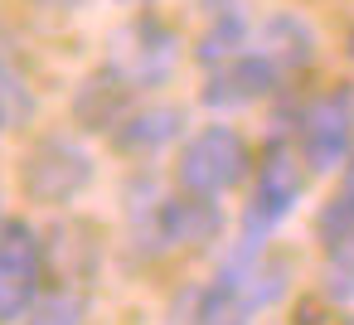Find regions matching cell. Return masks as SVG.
<instances>
[{
  "instance_id": "8",
  "label": "cell",
  "mask_w": 354,
  "mask_h": 325,
  "mask_svg": "<svg viewBox=\"0 0 354 325\" xmlns=\"http://www.w3.org/2000/svg\"><path fill=\"white\" fill-rule=\"evenodd\" d=\"M160 228H165L170 243H209L214 228H218V214H214V204H204V194H194V199H170V204L160 209Z\"/></svg>"
},
{
  "instance_id": "3",
  "label": "cell",
  "mask_w": 354,
  "mask_h": 325,
  "mask_svg": "<svg viewBox=\"0 0 354 325\" xmlns=\"http://www.w3.org/2000/svg\"><path fill=\"white\" fill-rule=\"evenodd\" d=\"M39 238L30 223L0 228V325H15L39 296Z\"/></svg>"
},
{
  "instance_id": "5",
  "label": "cell",
  "mask_w": 354,
  "mask_h": 325,
  "mask_svg": "<svg viewBox=\"0 0 354 325\" xmlns=\"http://www.w3.org/2000/svg\"><path fill=\"white\" fill-rule=\"evenodd\" d=\"M301 194H306V160L291 156L286 146H272L262 180H257V194H252V209H248V238L257 243L262 233H272L301 204Z\"/></svg>"
},
{
  "instance_id": "9",
  "label": "cell",
  "mask_w": 354,
  "mask_h": 325,
  "mask_svg": "<svg viewBox=\"0 0 354 325\" xmlns=\"http://www.w3.org/2000/svg\"><path fill=\"white\" fill-rule=\"evenodd\" d=\"M330 296H335V301H349V296H354V243L335 248V262H330Z\"/></svg>"
},
{
  "instance_id": "12",
  "label": "cell",
  "mask_w": 354,
  "mask_h": 325,
  "mask_svg": "<svg viewBox=\"0 0 354 325\" xmlns=\"http://www.w3.org/2000/svg\"><path fill=\"white\" fill-rule=\"evenodd\" d=\"M0 228H6V223H0Z\"/></svg>"
},
{
  "instance_id": "11",
  "label": "cell",
  "mask_w": 354,
  "mask_h": 325,
  "mask_svg": "<svg viewBox=\"0 0 354 325\" xmlns=\"http://www.w3.org/2000/svg\"><path fill=\"white\" fill-rule=\"evenodd\" d=\"M339 194H349V199H354V160H349V175H344V189H339Z\"/></svg>"
},
{
  "instance_id": "2",
  "label": "cell",
  "mask_w": 354,
  "mask_h": 325,
  "mask_svg": "<svg viewBox=\"0 0 354 325\" xmlns=\"http://www.w3.org/2000/svg\"><path fill=\"white\" fill-rule=\"evenodd\" d=\"M248 175V146L233 127H209L180 151V185L189 194H223Z\"/></svg>"
},
{
  "instance_id": "1",
  "label": "cell",
  "mask_w": 354,
  "mask_h": 325,
  "mask_svg": "<svg viewBox=\"0 0 354 325\" xmlns=\"http://www.w3.org/2000/svg\"><path fill=\"white\" fill-rule=\"evenodd\" d=\"M286 291V267H267V262H233L223 267L209 291L199 296L194 325H252V315L262 306H272Z\"/></svg>"
},
{
  "instance_id": "10",
  "label": "cell",
  "mask_w": 354,
  "mask_h": 325,
  "mask_svg": "<svg viewBox=\"0 0 354 325\" xmlns=\"http://www.w3.org/2000/svg\"><path fill=\"white\" fill-rule=\"evenodd\" d=\"M78 315H83V306L73 296H54L35 310V325H78Z\"/></svg>"
},
{
  "instance_id": "4",
  "label": "cell",
  "mask_w": 354,
  "mask_h": 325,
  "mask_svg": "<svg viewBox=\"0 0 354 325\" xmlns=\"http://www.w3.org/2000/svg\"><path fill=\"white\" fill-rule=\"evenodd\" d=\"M354 141V98L344 88L315 98L301 112V160L310 170H335Z\"/></svg>"
},
{
  "instance_id": "7",
  "label": "cell",
  "mask_w": 354,
  "mask_h": 325,
  "mask_svg": "<svg viewBox=\"0 0 354 325\" xmlns=\"http://www.w3.org/2000/svg\"><path fill=\"white\" fill-rule=\"evenodd\" d=\"M272 78H277V64L267 54L257 59H233L214 83H209V102L214 107H243V102H257L262 93H272Z\"/></svg>"
},
{
  "instance_id": "6",
  "label": "cell",
  "mask_w": 354,
  "mask_h": 325,
  "mask_svg": "<svg viewBox=\"0 0 354 325\" xmlns=\"http://www.w3.org/2000/svg\"><path fill=\"white\" fill-rule=\"evenodd\" d=\"M93 180V165L78 146L68 141H39L30 156H25V170H20V185L39 199V204H64L73 199L83 185Z\"/></svg>"
}]
</instances>
